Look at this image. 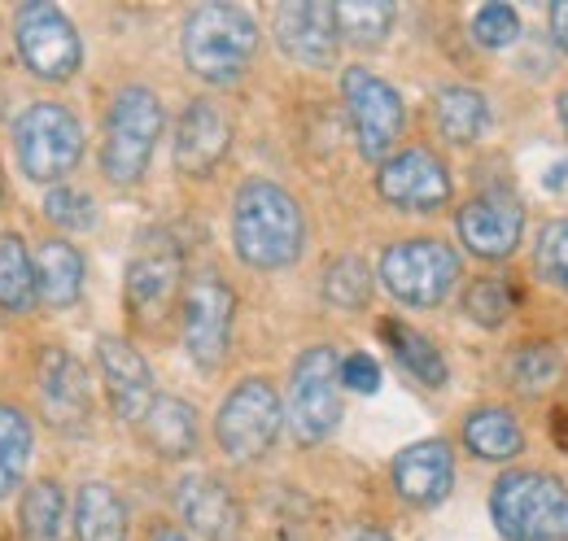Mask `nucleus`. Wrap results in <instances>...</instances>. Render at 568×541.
<instances>
[{"instance_id": "f257e3e1", "label": "nucleus", "mask_w": 568, "mask_h": 541, "mask_svg": "<svg viewBox=\"0 0 568 541\" xmlns=\"http://www.w3.org/2000/svg\"><path fill=\"white\" fill-rule=\"evenodd\" d=\"M232 245L241 263L258 270H281L297 263L306 245L302 205L272 180H250L232 205Z\"/></svg>"}, {"instance_id": "f03ea898", "label": "nucleus", "mask_w": 568, "mask_h": 541, "mask_svg": "<svg viewBox=\"0 0 568 541\" xmlns=\"http://www.w3.org/2000/svg\"><path fill=\"white\" fill-rule=\"evenodd\" d=\"M258 53V22L241 4H197L184 22V62L206 83H236Z\"/></svg>"}, {"instance_id": "7ed1b4c3", "label": "nucleus", "mask_w": 568, "mask_h": 541, "mask_svg": "<svg viewBox=\"0 0 568 541\" xmlns=\"http://www.w3.org/2000/svg\"><path fill=\"white\" fill-rule=\"evenodd\" d=\"M507 541H568V489L547 472H507L490 493Z\"/></svg>"}, {"instance_id": "20e7f679", "label": "nucleus", "mask_w": 568, "mask_h": 541, "mask_svg": "<svg viewBox=\"0 0 568 541\" xmlns=\"http://www.w3.org/2000/svg\"><path fill=\"white\" fill-rule=\"evenodd\" d=\"M13 153L31 184H62L83 157V127L67 105L36 101L18 127H13Z\"/></svg>"}, {"instance_id": "39448f33", "label": "nucleus", "mask_w": 568, "mask_h": 541, "mask_svg": "<svg viewBox=\"0 0 568 541\" xmlns=\"http://www.w3.org/2000/svg\"><path fill=\"white\" fill-rule=\"evenodd\" d=\"M162 135V101L149 88H123L105 119L101 144V171L110 184H136L153 157V144Z\"/></svg>"}, {"instance_id": "423d86ee", "label": "nucleus", "mask_w": 568, "mask_h": 541, "mask_svg": "<svg viewBox=\"0 0 568 541\" xmlns=\"http://www.w3.org/2000/svg\"><path fill=\"white\" fill-rule=\"evenodd\" d=\"M342 358L328 345H311L293 363L288 380V428L302 446H320L337 419H342V380H337Z\"/></svg>"}, {"instance_id": "0eeeda50", "label": "nucleus", "mask_w": 568, "mask_h": 541, "mask_svg": "<svg viewBox=\"0 0 568 541\" xmlns=\"http://www.w3.org/2000/svg\"><path fill=\"white\" fill-rule=\"evenodd\" d=\"M281 423H284V410L276 389L267 380H241L223 398V406H219L214 437H219V446H223L227 459L254 463V459H263L276 446Z\"/></svg>"}, {"instance_id": "6e6552de", "label": "nucleus", "mask_w": 568, "mask_h": 541, "mask_svg": "<svg viewBox=\"0 0 568 541\" xmlns=\"http://www.w3.org/2000/svg\"><path fill=\"white\" fill-rule=\"evenodd\" d=\"M13 40H18V53H22L27 70L40 79H53V83H67L83 62L79 31L53 0L22 4L13 18Z\"/></svg>"}, {"instance_id": "1a4fd4ad", "label": "nucleus", "mask_w": 568, "mask_h": 541, "mask_svg": "<svg viewBox=\"0 0 568 541\" xmlns=\"http://www.w3.org/2000/svg\"><path fill=\"white\" fill-rule=\"evenodd\" d=\"M381 279L407 306H437L459 279V258H455L450 245L428 241V236L398 241L381 258Z\"/></svg>"}, {"instance_id": "9d476101", "label": "nucleus", "mask_w": 568, "mask_h": 541, "mask_svg": "<svg viewBox=\"0 0 568 541\" xmlns=\"http://www.w3.org/2000/svg\"><path fill=\"white\" fill-rule=\"evenodd\" d=\"M342 96H346V110H351V127H355L358 153L367 162H381L394 140L403 135V96L372 70L351 67L342 74Z\"/></svg>"}, {"instance_id": "9b49d317", "label": "nucleus", "mask_w": 568, "mask_h": 541, "mask_svg": "<svg viewBox=\"0 0 568 541\" xmlns=\"http://www.w3.org/2000/svg\"><path fill=\"white\" fill-rule=\"evenodd\" d=\"M232 319H236V297L219 275H202L193 279L189 297H184V349L189 358L214 371L227 358L232 345Z\"/></svg>"}, {"instance_id": "f8f14e48", "label": "nucleus", "mask_w": 568, "mask_h": 541, "mask_svg": "<svg viewBox=\"0 0 568 541\" xmlns=\"http://www.w3.org/2000/svg\"><path fill=\"white\" fill-rule=\"evenodd\" d=\"M376 193L389 205H398V210L433 214V210H442L450 202V175L428 149H407V153H394L381 166Z\"/></svg>"}, {"instance_id": "ddd939ff", "label": "nucleus", "mask_w": 568, "mask_h": 541, "mask_svg": "<svg viewBox=\"0 0 568 541\" xmlns=\"http://www.w3.org/2000/svg\"><path fill=\"white\" fill-rule=\"evenodd\" d=\"M180 279H184V258H180L175 241H166V236L144 241L141 254L128 267V306H132V315L144 319V324L162 319V310L171 306Z\"/></svg>"}, {"instance_id": "4468645a", "label": "nucleus", "mask_w": 568, "mask_h": 541, "mask_svg": "<svg viewBox=\"0 0 568 541\" xmlns=\"http://www.w3.org/2000/svg\"><path fill=\"white\" fill-rule=\"evenodd\" d=\"M276 44L302 67H333L337 62V22L333 4L324 0H288L276 9Z\"/></svg>"}, {"instance_id": "2eb2a0df", "label": "nucleus", "mask_w": 568, "mask_h": 541, "mask_svg": "<svg viewBox=\"0 0 568 541\" xmlns=\"http://www.w3.org/2000/svg\"><path fill=\"white\" fill-rule=\"evenodd\" d=\"M40 406L58 432H83L92 415L88 394V371L67 349H44L40 354Z\"/></svg>"}, {"instance_id": "dca6fc26", "label": "nucleus", "mask_w": 568, "mask_h": 541, "mask_svg": "<svg viewBox=\"0 0 568 541\" xmlns=\"http://www.w3.org/2000/svg\"><path fill=\"white\" fill-rule=\"evenodd\" d=\"M97 363H101L114 415L123 423H141L144 410L153 406V376H149V363L141 358V349H132L119 337H101L97 340Z\"/></svg>"}, {"instance_id": "f3484780", "label": "nucleus", "mask_w": 568, "mask_h": 541, "mask_svg": "<svg viewBox=\"0 0 568 541\" xmlns=\"http://www.w3.org/2000/svg\"><path fill=\"white\" fill-rule=\"evenodd\" d=\"M525 232V210L507 193H486L459 210V241L477 258H507L520 245Z\"/></svg>"}, {"instance_id": "a211bd4d", "label": "nucleus", "mask_w": 568, "mask_h": 541, "mask_svg": "<svg viewBox=\"0 0 568 541\" xmlns=\"http://www.w3.org/2000/svg\"><path fill=\"white\" fill-rule=\"evenodd\" d=\"M227 144H232V127L227 119L214 110L211 101H193L175 127V166L193 180L211 175L214 166L227 157Z\"/></svg>"}, {"instance_id": "6ab92c4d", "label": "nucleus", "mask_w": 568, "mask_h": 541, "mask_svg": "<svg viewBox=\"0 0 568 541\" xmlns=\"http://www.w3.org/2000/svg\"><path fill=\"white\" fill-rule=\"evenodd\" d=\"M394 484L407 502L437 507L455 484V459L446 441H416L394 459Z\"/></svg>"}, {"instance_id": "aec40b11", "label": "nucleus", "mask_w": 568, "mask_h": 541, "mask_svg": "<svg viewBox=\"0 0 568 541\" xmlns=\"http://www.w3.org/2000/svg\"><path fill=\"white\" fill-rule=\"evenodd\" d=\"M175 507H180L184 524L206 541L232 538L236 524H241V507H236L232 489L223 480H214V476H189V480H180Z\"/></svg>"}, {"instance_id": "412c9836", "label": "nucleus", "mask_w": 568, "mask_h": 541, "mask_svg": "<svg viewBox=\"0 0 568 541\" xmlns=\"http://www.w3.org/2000/svg\"><path fill=\"white\" fill-rule=\"evenodd\" d=\"M36 293L44 306L67 310L83 297V254L67 241H49L36 254Z\"/></svg>"}, {"instance_id": "4be33fe9", "label": "nucleus", "mask_w": 568, "mask_h": 541, "mask_svg": "<svg viewBox=\"0 0 568 541\" xmlns=\"http://www.w3.org/2000/svg\"><path fill=\"white\" fill-rule=\"evenodd\" d=\"M144 441L162 455V459H189L197 446V410L180 398H153L144 410Z\"/></svg>"}, {"instance_id": "5701e85b", "label": "nucleus", "mask_w": 568, "mask_h": 541, "mask_svg": "<svg viewBox=\"0 0 568 541\" xmlns=\"http://www.w3.org/2000/svg\"><path fill=\"white\" fill-rule=\"evenodd\" d=\"M464 446H468L477 459H486V463H507V459L520 455L525 432H520V423H516L511 410H503V406H481V410H473V415L464 419Z\"/></svg>"}, {"instance_id": "b1692460", "label": "nucleus", "mask_w": 568, "mask_h": 541, "mask_svg": "<svg viewBox=\"0 0 568 541\" xmlns=\"http://www.w3.org/2000/svg\"><path fill=\"white\" fill-rule=\"evenodd\" d=\"M74 533L79 541H128V511L119 493L101 480L83 484L74 498Z\"/></svg>"}, {"instance_id": "393cba45", "label": "nucleus", "mask_w": 568, "mask_h": 541, "mask_svg": "<svg viewBox=\"0 0 568 541\" xmlns=\"http://www.w3.org/2000/svg\"><path fill=\"white\" fill-rule=\"evenodd\" d=\"M433 119H437V132L450 144H473L490 127V105L473 88H442L433 101Z\"/></svg>"}, {"instance_id": "a878e982", "label": "nucleus", "mask_w": 568, "mask_h": 541, "mask_svg": "<svg viewBox=\"0 0 568 541\" xmlns=\"http://www.w3.org/2000/svg\"><path fill=\"white\" fill-rule=\"evenodd\" d=\"M40 302L36 293V258L27 254L22 236H0V310L4 315H31Z\"/></svg>"}, {"instance_id": "bb28decb", "label": "nucleus", "mask_w": 568, "mask_h": 541, "mask_svg": "<svg viewBox=\"0 0 568 541\" xmlns=\"http://www.w3.org/2000/svg\"><path fill=\"white\" fill-rule=\"evenodd\" d=\"M18 524L27 541H67V498L58 480H36L22 493Z\"/></svg>"}, {"instance_id": "cd10ccee", "label": "nucleus", "mask_w": 568, "mask_h": 541, "mask_svg": "<svg viewBox=\"0 0 568 541\" xmlns=\"http://www.w3.org/2000/svg\"><path fill=\"white\" fill-rule=\"evenodd\" d=\"M381 337L389 340L394 358H398L420 385H428V389H442V385H446V358H442V349H437L425 333H416V328H407V324H398V319H385V324H381Z\"/></svg>"}, {"instance_id": "c85d7f7f", "label": "nucleus", "mask_w": 568, "mask_h": 541, "mask_svg": "<svg viewBox=\"0 0 568 541\" xmlns=\"http://www.w3.org/2000/svg\"><path fill=\"white\" fill-rule=\"evenodd\" d=\"M31 419L18 410V406L0 402V498H9L22 476H27V463H31Z\"/></svg>"}, {"instance_id": "c756f323", "label": "nucleus", "mask_w": 568, "mask_h": 541, "mask_svg": "<svg viewBox=\"0 0 568 541\" xmlns=\"http://www.w3.org/2000/svg\"><path fill=\"white\" fill-rule=\"evenodd\" d=\"M333 22H337V40L372 49L389 35L394 4L389 0H342V4H333Z\"/></svg>"}, {"instance_id": "7c9ffc66", "label": "nucleus", "mask_w": 568, "mask_h": 541, "mask_svg": "<svg viewBox=\"0 0 568 541\" xmlns=\"http://www.w3.org/2000/svg\"><path fill=\"white\" fill-rule=\"evenodd\" d=\"M324 297L337 310H363L372 302V270L363 258H337L324 270Z\"/></svg>"}, {"instance_id": "2f4dec72", "label": "nucleus", "mask_w": 568, "mask_h": 541, "mask_svg": "<svg viewBox=\"0 0 568 541\" xmlns=\"http://www.w3.org/2000/svg\"><path fill=\"white\" fill-rule=\"evenodd\" d=\"M464 310H468V319H477L481 328H498V324H507V315L516 310V288H511L503 275H486V279H477V284L468 288Z\"/></svg>"}, {"instance_id": "473e14b6", "label": "nucleus", "mask_w": 568, "mask_h": 541, "mask_svg": "<svg viewBox=\"0 0 568 541\" xmlns=\"http://www.w3.org/2000/svg\"><path fill=\"white\" fill-rule=\"evenodd\" d=\"M556 371H560V349L556 345H525L511 358V380L525 394H542L556 380Z\"/></svg>"}, {"instance_id": "72a5a7b5", "label": "nucleus", "mask_w": 568, "mask_h": 541, "mask_svg": "<svg viewBox=\"0 0 568 541\" xmlns=\"http://www.w3.org/2000/svg\"><path fill=\"white\" fill-rule=\"evenodd\" d=\"M473 35L481 49H507L520 35V18L511 4H481L473 18Z\"/></svg>"}, {"instance_id": "f704fd0d", "label": "nucleus", "mask_w": 568, "mask_h": 541, "mask_svg": "<svg viewBox=\"0 0 568 541\" xmlns=\"http://www.w3.org/2000/svg\"><path fill=\"white\" fill-rule=\"evenodd\" d=\"M538 270H542V279L568 288V218H556V223L542 227V236H538Z\"/></svg>"}, {"instance_id": "c9c22d12", "label": "nucleus", "mask_w": 568, "mask_h": 541, "mask_svg": "<svg viewBox=\"0 0 568 541\" xmlns=\"http://www.w3.org/2000/svg\"><path fill=\"white\" fill-rule=\"evenodd\" d=\"M44 214L58 223V227H67V232H83V227H92V197H83V193H74L67 184H58V188H49V197H44Z\"/></svg>"}, {"instance_id": "e433bc0d", "label": "nucleus", "mask_w": 568, "mask_h": 541, "mask_svg": "<svg viewBox=\"0 0 568 541\" xmlns=\"http://www.w3.org/2000/svg\"><path fill=\"white\" fill-rule=\"evenodd\" d=\"M337 380H342L351 394H376V389H381V363H376L372 354H351V358H342Z\"/></svg>"}, {"instance_id": "4c0bfd02", "label": "nucleus", "mask_w": 568, "mask_h": 541, "mask_svg": "<svg viewBox=\"0 0 568 541\" xmlns=\"http://www.w3.org/2000/svg\"><path fill=\"white\" fill-rule=\"evenodd\" d=\"M551 35H556V44L568 53V0L551 4Z\"/></svg>"}, {"instance_id": "58836bf2", "label": "nucleus", "mask_w": 568, "mask_h": 541, "mask_svg": "<svg viewBox=\"0 0 568 541\" xmlns=\"http://www.w3.org/2000/svg\"><path fill=\"white\" fill-rule=\"evenodd\" d=\"M149 541H189V538H184L180 529H162V533H153Z\"/></svg>"}, {"instance_id": "ea45409f", "label": "nucleus", "mask_w": 568, "mask_h": 541, "mask_svg": "<svg viewBox=\"0 0 568 541\" xmlns=\"http://www.w3.org/2000/svg\"><path fill=\"white\" fill-rule=\"evenodd\" d=\"M355 541H394L389 533H381V529H367V533H358Z\"/></svg>"}, {"instance_id": "a19ab883", "label": "nucleus", "mask_w": 568, "mask_h": 541, "mask_svg": "<svg viewBox=\"0 0 568 541\" xmlns=\"http://www.w3.org/2000/svg\"><path fill=\"white\" fill-rule=\"evenodd\" d=\"M560 119H565V132H568V92L560 96Z\"/></svg>"}]
</instances>
